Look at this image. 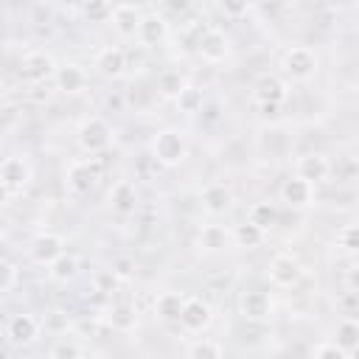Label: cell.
<instances>
[{
	"mask_svg": "<svg viewBox=\"0 0 359 359\" xmlns=\"http://www.w3.org/2000/svg\"><path fill=\"white\" fill-rule=\"evenodd\" d=\"M230 241H233L230 230L222 227V224H205L199 230V236H196V244H199L202 252H222V250L230 247Z\"/></svg>",
	"mask_w": 359,
	"mask_h": 359,
	"instance_id": "22",
	"label": "cell"
},
{
	"mask_svg": "<svg viewBox=\"0 0 359 359\" xmlns=\"http://www.w3.org/2000/svg\"><path fill=\"white\" fill-rule=\"evenodd\" d=\"M81 14L90 22H107L109 14H112V6L109 3H87V6H81Z\"/></svg>",
	"mask_w": 359,
	"mask_h": 359,
	"instance_id": "33",
	"label": "cell"
},
{
	"mask_svg": "<svg viewBox=\"0 0 359 359\" xmlns=\"http://www.w3.org/2000/svg\"><path fill=\"white\" fill-rule=\"evenodd\" d=\"M177 323H180L185 331L199 334V331H205V328L213 323V309H210V303L202 300V297H185Z\"/></svg>",
	"mask_w": 359,
	"mask_h": 359,
	"instance_id": "6",
	"label": "cell"
},
{
	"mask_svg": "<svg viewBox=\"0 0 359 359\" xmlns=\"http://www.w3.org/2000/svg\"><path fill=\"white\" fill-rule=\"evenodd\" d=\"M264 236H266V230H261V227L252 224V222H241V224H236V230L230 233L233 244H236V247H244V250L261 247V244H264Z\"/></svg>",
	"mask_w": 359,
	"mask_h": 359,
	"instance_id": "24",
	"label": "cell"
},
{
	"mask_svg": "<svg viewBox=\"0 0 359 359\" xmlns=\"http://www.w3.org/2000/svg\"><path fill=\"white\" fill-rule=\"evenodd\" d=\"M297 174L294 177H300V180H306L311 188L314 185H320V182H325L328 180V174H331V163H328V157L323 154V151H309V154H303L300 160H297Z\"/></svg>",
	"mask_w": 359,
	"mask_h": 359,
	"instance_id": "11",
	"label": "cell"
},
{
	"mask_svg": "<svg viewBox=\"0 0 359 359\" xmlns=\"http://www.w3.org/2000/svg\"><path fill=\"white\" fill-rule=\"evenodd\" d=\"M140 17H143V11H140L137 6H132V3L112 6V14H109L112 28H115L121 36H135V34H137V22H140Z\"/></svg>",
	"mask_w": 359,
	"mask_h": 359,
	"instance_id": "19",
	"label": "cell"
},
{
	"mask_svg": "<svg viewBox=\"0 0 359 359\" xmlns=\"http://www.w3.org/2000/svg\"><path fill=\"white\" fill-rule=\"evenodd\" d=\"M135 309L132 306H126V303H118V306H112V311H109V323H112V328H118V331H132L135 328Z\"/></svg>",
	"mask_w": 359,
	"mask_h": 359,
	"instance_id": "30",
	"label": "cell"
},
{
	"mask_svg": "<svg viewBox=\"0 0 359 359\" xmlns=\"http://www.w3.org/2000/svg\"><path fill=\"white\" fill-rule=\"evenodd\" d=\"M6 230H8V222H6V219H3V216H0V238H3V236H6Z\"/></svg>",
	"mask_w": 359,
	"mask_h": 359,
	"instance_id": "41",
	"label": "cell"
},
{
	"mask_svg": "<svg viewBox=\"0 0 359 359\" xmlns=\"http://www.w3.org/2000/svg\"><path fill=\"white\" fill-rule=\"evenodd\" d=\"M342 353H348V356H353V351L359 348V325H356V320L353 317H342L339 323H337V342H334Z\"/></svg>",
	"mask_w": 359,
	"mask_h": 359,
	"instance_id": "23",
	"label": "cell"
},
{
	"mask_svg": "<svg viewBox=\"0 0 359 359\" xmlns=\"http://www.w3.org/2000/svg\"><path fill=\"white\" fill-rule=\"evenodd\" d=\"M266 278H269V283L278 286V289H292V286L300 283L303 269H300V264H297L292 255H275V258L269 261V266H266Z\"/></svg>",
	"mask_w": 359,
	"mask_h": 359,
	"instance_id": "7",
	"label": "cell"
},
{
	"mask_svg": "<svg viewBox=\"0 0 359 359\" xmlns=\"http://www.w3.org/2000/svg\"><path fill=\"white\" fill-rule=\"evenodd\" d=\"M247 222H252V224H258L261 230H266V227H272L275 222H278V208L272 205V202H255L252 208H250V219Z\"/></svg>",
	"mask_w": 359,
	"mask_h": 359,
	"instance_id": "28",
	"label": "cell"
},
{
	"mask_svg": "<svg viewBox=\"0 0 359 359\" xmlns=\"http://www.w3.org/2000/svg\"><path fill=\"white\" fill-rule=\"evenodd\" d=\"M8 199H11V191L0 182V208H3V205H8Z\"/></svg>",
	"mask_w": 359,
	"mask_h": 359,
	"instance_id": "39",
	"label": "cell"
},
{
	"mask_svg": "<svg viewBox=\"0 0 359 359\" xmlns=\"http://www.w3.org/2000/svg\"><path fill=\"white\" fill-rule=\"evenodd\" d=\"M109 272H112L115 278H129V275H132V261H129V258H118Z\"/></svg>",
	"mask_w": 359,
	"mask_h": 359,
	"instance_id": "37",
	"label": "cell"
},
{
	"mask_svg": "<svg viewBox=\"0 0 359 359\" xmlns=\"http://www.w3.org/2000/svg\"><path fill=\"white\" fill-rule=\"evenodd\" d=\"M188 359H222V345L216 339H196L188 348Z\"/></svg>",
	"mask_w": 359,
	"mask_h": 359,
	"instance_id": "31",
	"label": "cell"
},
{
	"mask_svg": "<svg viewBox=\"0 0 359 359\" xmlns=\"http://www.w3.org/2000/svg\"><path fill=\"white\" fill-rule=\"evenodd\" d=\"M280 70H283V76L292 79V81H309V79L317 76L320 59H317V53H314L311 48H306V45H292V48H286L283 56H280Z\"/></svg>",
	"mask_w": 359,
	"mask_h": 359,
	"instance_id": "2",
	"label": "cell"
},
{
	"mask_svg": "<svg viewBox=\"0 0 359 359\" xmlns=\"http://www.w3.org/2000/svg\"><path fill=\"white\" fill-rule=\"evenodd\" d=\"M14 283H17V266L11 261L0 258V294L8 292V289H14Z\"/></svg>",
	"mask_w": 359,
	"mask_h": 359,
	"instance_id": "35",
	"label": "cell"
},
{
	"mask_svg": "<svg viewBox=\"0 0 359 359\" xmlns=\"http://www.w3.org/2000/svg\"><path fill=\"white\" fill-rule=\"evenodd\" d=\"M224 11H230V14H241V11H247V6H224Z\"/></svg>",
	"mask_w": 359,
	"mask_h": 359,
	"instance_id": "40",
	"label": "cell"
},
{
	"mask_svg": "<svg viewBox=\"0 0 359 359\" xmlns=\"http://www.w3.org/2000/svg\"><path fill=\"white\" fill-rule=\"evenodd\" d=\"M311 199H314V188L306 180H300V177L283 180V185H280V202L283 205H289V208H309Z\"/></svg>",
	"mask_w": 359,
	"mask_h": 359,
	"instance_id": "17",
	"label": "cell"
},
{
	"mask_svg": "<svg viewBox=\"0 0 359 359\" xmlns=\"http://www.w3.org/2000/svg\"><path fill=\"white\" fill-rule=\"evenodd\" d=\"M151 154H154V160H157L160 165H165V168L180 165V163L188 157V137H185V132H180V129H174V126L160 129V132L154 135V140H151Z\"/></svg>",
	"mask_w": 359,
	"mask_h": 359,
	"instance_id": "1",
	"label": "cell"
},
{
	"mask_svg": "<svg viewBox=\"0 0 359 359\" xmlns=\"http://www.w3.org/2000/svg\"><path fill=\"white\" fill-rule=\"evenodd\" d=\"M185 87H188V81H185V76L180 70H163L157 76V93L163 98H177Z\"/></svg>",
	"mask_w": 359,
	"mask_h": 359,
	"instance_id": "26",
	"label": "cell"
},
{
	"mask_svg": "<svg viewBox=\"0 0 359 359\" xmlns=\"http://www.w3.org/2000/svg\"><path fill=\"white\" fill-rule=\"evenodd\" d=\"M0 182L14 194V191H22L28 182H31V163L20 154H11L0 163Z\"/></svg>",
	"mask_w": 359,
	"mask_h": 359,
	"instance_id": "9",
	"label": "cell"
},
{
	"mask_svg": "<svg viewBox=\"0 0 359 359\" xmlns=\"http://www.w3.org/2000/svg\"><path fill=\"white\" fill-rule=\"evenodd\" d=\"M6 334H8L11 345H31L39 337V320L34 314H14L8 320Z\"/></svg>",
	"mask_w": 359,
	"mask_h": 359,
	"instance_id": "16",
	"label": "cell"
},
{
	"mask_svg": "<svg viewBox=\"0 0 359 359\" xmlns=\"http://www.w3.org/2000/svg\"><path fill=\"white\" fill-rule=\"evenodd\" d=\"M230 205H233V194H230V188L224 182H210V185L202 188V208L208 213L222 216V213L230 210Z\"/></svg>",
	"mask_w": 359,
	"mask_h": 359,
	"instance_id": "18",
	"label": "cell"
},
{
	"mask_svg": "<svg viewBox=\"0 0 359 359\" xmlns=\"http://www.w3.org/2000/svg\"><path fill=\"white\" fill-rule=\"evenodd\" d=\"M76 140H79V146H81L87 154H101V151H107L109 143H112V126H109L104 118L93 115V118H87V121L79 126Z\"/></svg>",
	"mask_w": 359,
	"mask_h": 359,
	"instance_id": "3",
	"label": "cell"
},
{
	"mask_svg": "<svg viewBox=\"0 0 359 359\" xmlns=\"http://www.w3.org/2000/svg\"><path fill=\"white\" fill-rule=\"evenodd\" d=\"M311 359H351V356L342 353L334 342H320V345L311 351Z\"/></svg>",
	"mask_w": 359,
	"mask_h": 359,
	"instance_id": "36",
	"label": "cell"
},
{
	"mask_svg": "<svg viewBox=\"0 0 359 359\" xmlns=\"http://www.w3.org/2000/svg\"><path fill=\"white\" fill-rule=\"evenodd\" d=\"M56 67H59V65H56L53 56L45 53V50H28V53L22 56V62H20V73H22V79L31 81V84H45L48 79H53Z\"/></svg>",
	"mask_w": 359,
	"mask_h": 359,
	"instance_id": "5",
	"label": "cell"
},
{
	"mask_svg": "<svg viewBox=\"0 0 359 359\" xmlns=\"http://www.w3.org/2000/svg\"><path fill=\"white\" fill-rule=\"evenodd\" d=\"M196 50L208 65H222L230 56V36L219 28H205L196 39Z\"/></svg>",
	"mask_w": 359,
	"mask_h": 359,
	"instance_id": "4",
	"label": "cell"
},
{
	"mask_svg": "<svg viewBox=\"0 0 359 359\" xmlns=\"http://www.w3.org/2000/svg\"><path fill=\"white\" fill-rule=\"evenodd\" d=\"M53 81L62 93H81L84 84H87V73L76 65V62H67V65H59L56 73H53Z\"/></svg>",
	"mask_w": 359,
	"mask_h": 359,
	"instance_id": "21",
	"label": "cell"
},
{
	"mask_svg": "<svg viewBox=\"0 0 359 359\" xmlns=\"http://www.w3.org/2000/svg\"><path fill=\"white\" fill-rule=\"evenodd\" d=\"M339 306L345 309V311H342L345 317H353V314H356V292H353V289H351V292H345V294H342V300H339Z\"/></svg>",
	"mask_w": 359,
	"mask_h": 359,
	"instance_id": "38",
	"label": "cell"
},
{
	"mask_svg": "<svg viewBox=\"0 0 359 359\" xmlns=\"http://www.w3.org/2000/svg\"><path fill=\"white\" fill-rule=\"evenodd\" d=\"M252 98L261 104V107H280L286 98H289V84L286 79L269 73V76H261L252 87Z\"/></svg>",
	"mask_w": 359,
	"mask_h": 359,
	"instance_id": "8",
	"label": "cell"
},
{
	"mask_svg": "<svg viewBox=\"0 0 359 359\" xmlns=\"http://www.w3.org/2000/svg\"><path fill=\"white\" fill-rule=\"evenodd\" d=\"M76 272H79V261H76L73 255H67V252L59 255V258L48 266V278L56 280V283H67V280H73Z\"/></svg>",
	"mask_w": 359,
	"mask_h": 359,
	"instance_id": "27",
	"label": "cell"
},
{
	"mask_svg": "<svg viewBox=\"0 0 359 359\" xmlns=\"http://www.w3.org/2000/svg\"><path fill=\"white\" fill-rule=\"evenodd\" d=\"M95 182H98V168H95L93 163L79 160V163H73V165L67 168V188H70V194L87 196V194L95 188Z\"/></svg>",
	"mask_w": 359,
	"mask_h": 359,
	"instance_id": "13",
	"label": "cell"
},
{
	"mask_svg": "<svg viewBox=\"0 0 359 359\" xmlns=\"http://www.w3.org/2000/svg\"><path fill=\"white\" fill-rule=\"evenodd\" d=\"M59 255H65V238L59 233H39L31 241V258L42 266H50Z\"/></svg>",
	"mask_w": 359,
	"mask_h": 359,
	"instance_id": "12",
	"label": "cell"
},
{
	"mask_svg": "<svg viewBox=\"0 0 359 359\" xmlns=\"http://www.w3.org/2000/svg\"><path fill=\"white\" fill-rule=\"evenodd\" d=\"M109 208H112L115 213H121V216L135 213V208H137V188H135L129 180L115 182V185L109 188Z\"/></svg>",
	"mask_w": 359,
	"mask_h": 359,
	"instance_id": "20",
	"label": "cell"
},
{
	"mask_svg": "<svg viewBox=\"0 0 359 359\" xmlns=\"http://www.w3.org/2000/svg\"><path fill=\"white\" fill-rule=\"evenodd\" d=\"M337 241H339V247H345V252H356V247H359V233H356V227L353 224H345L339 233H337Z\"/></svg>",
	"mask_w": 359,
	"mask_h": 359,
	"instance_id": "34",
	"label": "cell"
},
{
	"mask_svg": "<svg viewBox=\"0 0 359 359\" xmlns=\"http://www.w3.org/2000/svg\"><path fill=\"white\" fill-rule=\"evenodd\" d=\"M146 48H154V45H163L168 39V20L160 14V11H146L137 22V34H135Z\"/></svg>",
	"mask_w": 359,
	"mask_h": 359,
	"instance_id": "10",
	"label": "cell"
},
{
	"mask_svg": "<svg viewBox=\"0 0 359 359\" xmlns=\"http://www.w3.org/2000/svg\"><path fill=\"white\" fill-rule=\"evenodd\" d=\"M174 101H177L180 112H185V115H194V112H199V109H202V90L188 84V87H185V90H182V93H180Z\"/></svg>",
	"mask_w": 359,
	"mask_h": 359,
	"instance_id": "29",
	"label": "cell"
},
{
	"mask_svg": "<svg viewBox=\"0 0 359 359\" xmlns=\"http://www.w3.org/2000/svg\"><path fill=\"white\" fill-rule=\"evenodd\" d=\"M95 70L104 79H121L126 73V53L118 45H107L95 53Z\"/></svg>",
	"mask_w": 359,
	"mask_h": 359,
	"instance_id": "14",
	"label": "cell"
},
{
	"mask_svg": "<svg viewBox=\"0 0 359 359\" xmlns=\"http://www.w3.org/2000/svg\"><path fill=\"white\" fill-rule=\"evenodd\" d=\"M182 303H185V297H182L180 292H163V294L154 300V311H157L160 320L177 323V320H180V311H182Z\"/></svg>",
	"mask_w": 359,
	"mask_h": 359,
	"instance_id": "25",
	"label": "cell"
},
{
	"mask_svg": "<svg viewBox=\"0 0 359 359\" xmlns=\"http://www.w3.org/2000/svg\"><path fill=\"white\" fill-rule=\"evenodd\" d=\"M48 359H84V351H81L73 339H59V342L50 348Z\"/></svg>",
	"mask_w": 359,
	"mask_h": 359,
	"instance_id": "32",
	"label": "cell"
},
{
	"mask_svg": "<svg viewBox=\"0 0 359 359\" xmlns=\"http://www.w3.org/2000/svg\"><path fill=\"white\" fill-rule=\"evenodd\" d=\"M238 311L244 320H252V323H261L269 317L272 311V303H269V294L261 292V289H250L238 297Z\"/></svg>",
	"mask_w": 359,
	"mask_h": 359,
	"instance_id": "15",
	"label": "cell"
}]
</instances>
